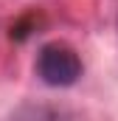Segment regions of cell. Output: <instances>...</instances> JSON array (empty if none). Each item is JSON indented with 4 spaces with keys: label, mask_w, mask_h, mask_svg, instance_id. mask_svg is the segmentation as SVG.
I'll return each instance as SVG.
<instances>
[{
    "label": "cell",
    "mask_w": 118,
    "mask_h": 121,
    "mask_svg": "<svg viewBox=\"0 0 118 121\" xmlns=\"http://www.w3.org/2000/svg\"><path fill=\"white\" fill-rule=\"evenodd\" d=\"M37 76L51 87H70L82 76V59L70 45L48 42L37 54Z\"/></svg>",
    "instance_id": "1"
}]
</instances>
